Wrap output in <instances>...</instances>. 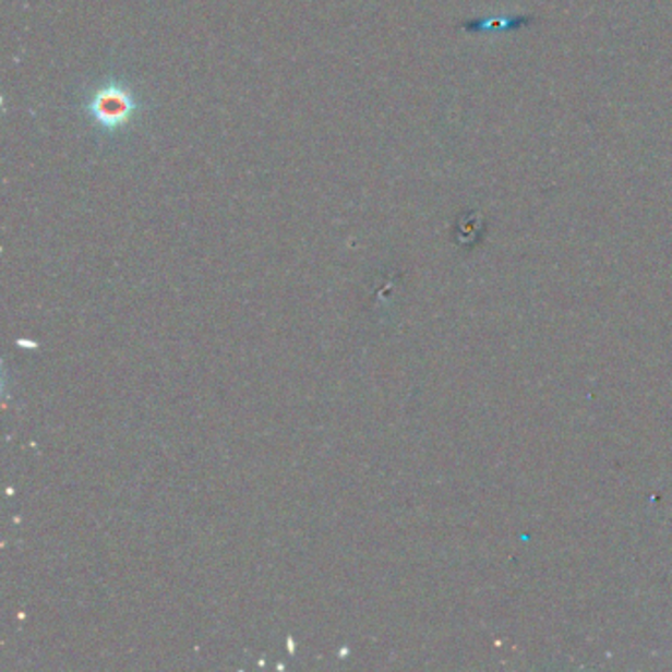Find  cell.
Masks as SVG:
<instances>
[{"mask_svg": "<svg viewBox=\"0 0 672 672\" xmlns=\"http://www.w3.org/2000/svg\"><path fill=\"white\" fill-rule=\"evenodd\" d=\"M515 24H517V19H497V21L491 19L488 22H478L471 28H476V31H495V28H511Z\"/></svg>", "mask_w": 672, "mask_h": 672, "instance_id": "cell-2", "label": "cell"}, {"mask_svg": "<svg viewBox=\"0 0 672 672\" xmlns=\"http://www.w3.org/2000/svg\"><path fill=\"white\" fill-rule=\"evenodd\" d=\"M133 111V103L127 93L119 89H105L93 101V112L103 124H121Z\"/></svg>", "mask_w": 672, "mask_h": 672, "instance_id": "cell-1", "label": "cell"}]
</instances>
